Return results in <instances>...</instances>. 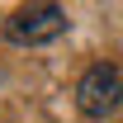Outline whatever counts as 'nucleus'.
Masks as SVG:
<instances>
[{
	"instance_id": "f257e3e1",
	"label": "nucleus",
	"mask_w": 123,
	"mask_h": 123,
	"mask_svg": "<svg viewBox=\"0 0 123 123\" xmlns=\"http://www.w3.org/2000/svg\"><path fill=\"white\" fill-rule=\"evenodd\" d=\"M118 104H123V71L114 62L85 66L76 80V109L85 118H109V114H118Z\"/></svg>"
},
{
	"instance_id": "f03ea898",
	"label": "nucleus",
	"mask_w": 123,
	"mask_h": 123,
	"mask_svg": "<svg viewBox=\"0 0 123 123\" xmlns=\"http://www.w3.org/2000/svg\"><path fill=\"white\" fill-rule=\"evenodd\" d=\"M66 10L62 5H19L14 14L5 19V38L14 47H43V43H57L66 33Z\"/></svg>"
},
{
	"instance_id": "7ed1b4c3",
	"label": "nucleus",
	"mask_w": 123,
	"mask_h": 123,
	"mask_svg": "<svg viewBox=\"0 0 123 123\" xmlns=\"http://www.w3.org/2000/svg\"><path fill=\"white\" fill-rule=\"evenodd\" d=\"M0 80H5V71H0Z\"/></svg>"
}]
</instances>
